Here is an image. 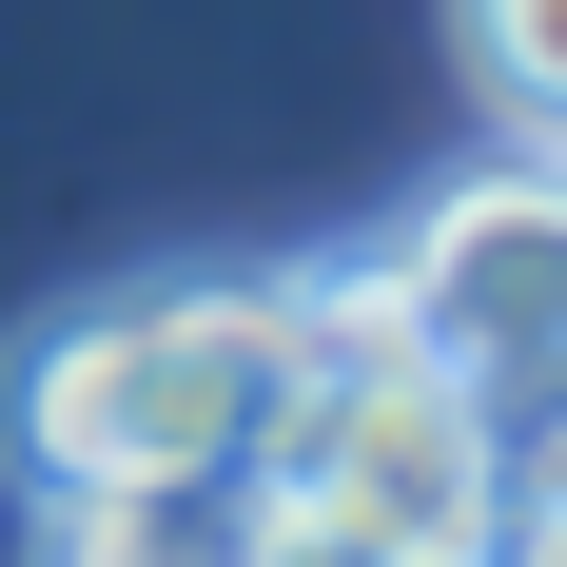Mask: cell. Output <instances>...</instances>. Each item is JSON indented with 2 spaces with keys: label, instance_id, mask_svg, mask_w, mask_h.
<instances>
[{
  "label": "cell",
  "instance_id": "cell-4",
  "mask_svg": "<svg viewBox=\"0 0 567 567\" xmlns=\"http://www.w3.org/2000/svg\"><path fill=\"white\" fill-rule=\"evenodd\" d=\"M255 548V489H79V509H20V567H235Z\"/></svg>",
  "mask_w": 567,
  "mask_h": 567
},
{
  "label": "cell",
  "instance_id": "cell-2",
  "mask_svg": "<svg viewBox=\"0 0 567 567\" xmlns=\"http://www.w3.org/2000/svg\"><path fill=\"white\" fill-rule=\"evenodd\" d=\"M293 293H313V352H293V411H275V470H255V489L372 528V548H411V567L489 548V489H509L489 392L431 372V352L392 333V293H372V275H293Z\"/></svg>",
  "mask_w": 567,
  "mask_h": 567
},
{
  "label": "cell",
  "instance_id": "cell-3",
  "mask_svg": "<svg viewBox=\"0 0 567 567\" xmlns=\"http://www.w3.org/2000/svg\"><path fill=\"white\" fill-rule=\"evenodd\" d=\"M372 293H392V333L431 352V372H470V392H489V431L567 411V157L451 176V196L372 255Z\"/></svg>",
  "mask_w": 567,
  "mask_h": 567
},
{
  "label": "cell",
  "instance_id": "cell-8",
  "mask_svg": "<svg viewBox=\"0 0 567 567\" xmlns=\"http://www.w3.org/2000/svg\"><path fill=\"white\" fill-rule=\"evenodd\" d=\"M451 567H528V548H451Z\"/></svg>",
  "mask_w": 567,
  "mask_h": 567
},
{
  "label": "cell",
  "instance_id": "cell-5",
  "mask_svg": "<svg viewBox=\"0 0 567 567\" xmlns=\"http://www.w3.org/2000/svg\"><path fill=\"white\" fill-rule=\"evenodd\" d=\"M451 59L528 157H567V0H451Z\"/></svg>",
  "mask_w": 567,
  "mask_h": 567
},
{
  "label": "cell",
  "instance_id": "cell-1",
  "mask_svg": "<svg viewBox=\"0 0 567 567\" xmlns=\"http://www.w3.org/2000/svg\"><path fill=\"white\" fill-rule=\"evenodd\" d=\"M293 352H313L293 275H117V293L20 333L0 470H20V509H79V489H255L275 411H293Z\"/></svg>",
  "mask_w": 567,
  "mask_h": 567
},
{
  "label": "cell",
  "instance_id": "cell-7",
  "mask_svg": "<svg viewBox=\"0 0 567 567\" xmlns=\"http://www.w3.org/2000/svg\"><path fill=\"white\" fill-rule=\"evenodd\" d=\"M235 567H411V548H372V528H333V509H275V489H255V548Z\"/></svg>",
  "mask_w": 567,
  "mask_h": 567
},
{
  "label": "cell",
  "instance_id": "cell-6",
  "mask_svg": "<svg viewBox=\"0 0 567 567\" xmlns=\"http://www.w3.org/2000/svg\"><path fill=\"white\" fill-rule=\"evenodd\" d=\"M489 548L567 567V411H528V431H509V489H489Z\"/></svg>",
  "mask_w": 567,
  "mask_h": 567
}]
</instances>
